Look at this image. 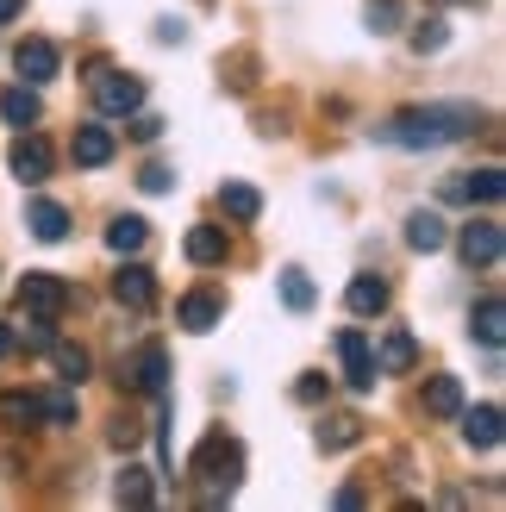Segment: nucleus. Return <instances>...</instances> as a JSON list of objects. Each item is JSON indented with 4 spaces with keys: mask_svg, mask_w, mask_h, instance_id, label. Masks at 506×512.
I'll list each match as a JSON object with an SVG mask.
<instances>
[{
    "mask_svg": "<svg viewBox=\"0 0 506 512\" xmlns=\"http://www.w3.org/2000/svg\"><path fill=\"white\" fill-rule=\"evenodd\" d=\"M13 338H19L25 350H50V319H44V313H25V325L13 331Z\"/></svg>",
    "mask_w": 506,
    "mask_h": 512,
    "instance_id": "30",
    "label": "nucleus"
},
{
    "mask_svg": "<svg viewBox=\"0 0 506 512\" xmlns=\"http://www.w3.org/2000/svg\"><path fill=\"white\" fill-rule=\"evenodd\" d=\"M282 300L294 306V313H307V306H313V281L300 269H282Z\"/></svg>",
    "mask_w": 506,
    "mask_h": 512,
    "instance_id": "29",
    "label": "nucleus"
},
{
    "mask_svg": "<svg viewBox=\"0 0 506 512\" xmlns=\"http://www.w3.org/2000/svg\"><path fill=\"white\" fill-rule=\"evenodd\" d=\"M138 182H144V194H163V188H169V169H163V163H150Z\"/></svg>",
    "mask_w": 506,
    "mask_h": 512,
    "instance_id": "36",
    "label": "nucleus"
},
{
    "mask_svg": "<svg viewBox=\"0 0 506 512\" xmlns=\"http://www.w3.org/2000/svg\"><path fill=\"white\" fill-rule=\"evenodd\" d=\"M344 300H350V313H357V319L388 313V281H382V275H357V281L344 288Z\"/></svg>",
    "mask_w": 506,
    "mask_h": 512,
    "instance_id": "18",
    "label": "nucleus"
},
{
    "mask_svg": "<svg viewBox=\"0 0 506 512\" xmlns=\"http://www.w3.org/2000/svg\"><path fill=\"white\" fill-rule=\"evenodd\" d=\"M113 150H119V138L107 125H75V169H107Z\"/></svg>",
    "mask_w": 506,
    "mask_h": 512,
    "instance_id": "11",
    "label": "nucleus"
},
{
    "mask_svg": "<svg viewBox=\"0 0 506 512\" xmlns=\"http://www.w3.org/2000/svg\"><path fill=\"white\" fill-rule=\"evenodd\" d=\"M338 363H344V381H350L357 394H369V388H375V375H382V369H375V356H369V338H363L357 325H344V331H338Z\"/></svg>",
    "mask_w": 506,
    "mask_h": 512,
    "instance_id": "6",
    "label": "nucleus"
},
{
    "mask_svg": "<svg viewBox=\"0 0 506 512\" xmlns=\"http://www.w3.org/2000/svg\"><path fill=\"white\" fill-rule=\"evenodd\" d=\"M44 419H50V425H75V394H69V381H63L57 394H44Z\"/></svg>",
    "mask_w": 506,
    "mask_h": 512,
    "instance_id": "31",
    "label": "nucleus"
},
{
    "mask_svg": "<svg viewBox=\"0 0 506 512\" xmlns=\"http://www.w3.org/2000/svg\"><path fill=\"white\" fill-rule=\"evenodd\" d=\"M0 119H7V125H38L44 119V100L32 88H7V94H0Z\"/></svg>",
    "mask_w": 506,
    "mask_h": 512,
    "instance_id": "25",
    "label": "nucleus"
},
{
    "mask_svg": "<svg viewBox=\"0 0 506 512\" xmlns=\"http://www.w3.org/2000/svg\"><path fill=\"white\" fill-rule=\"evenodd\" d=\"M294 400H300V406H319V400H325V375H300V381H294Z\"/></svg>",
    "mask_w": 506,
    "mask_h": 512,
    "instance_id": "33",
    "label": "nucleus"
},
{
    "mask_svg": "<svg viewBox=\"0 0 506 512\" xmlns=\"http://www.w3.org/2000/svg\"><path fill=\"white\" fill-rule=\"evenodd\" d=\"M7 169H13V182H25V188H38V182H50V144L32 132V138H19L13 150H7Z\"/></svg>",
    "mask_w": 506,
    "mask_h": 512,
    "instance_id": "7",
    "label": "nucleus"
},
{
    "mask_svg": "<svg viewBox=\"0 0 506 512\" xmlns=\"http://www.w3.org/2000/svg\"><path fill=\"white\" fill-rule=\"evenodd\" d=\"M132 138H138V144H157V138H163V119H157V113H138V119H132Z\"/></svg>",
    "mask_w": 506,
    "mask_h": 512,
    "instance_id": "34",
    "label": "nucleus"
},
{
    "mask_svg": "<svg viewBox=\"0 0 506 512\" xmlns=\"http://www.w3.org/2000/svg\"><path fill=\"white\" fill-rule=\"evenodd\" d=\"M469 331H475V338H482L488 350H500V338H506V306H500V294H482V300H475Z\"/></svg>",
    "mask_w": 506,
    "mask_h": 512,
    "instance_id": "15",
    "label": "nucleus"
},
{
    "mask_svg": "<svg viewBox=\"0 0 506 512\" xmlns=\"http://www.w3.org/2000/svg\"><path fill=\"white\" fill-rule=\"evenodd\" d=\"M88 94H94L100 113H138L144 107V82H138V75H125V69H113V63H94Z\"/></svg>",
    "mask_w": 506,
    "mask_h": 512,
    "instance_id": "3",
    "label": "nucleus"
},
{
    "mask_svg": "<svg viewBox=\"0 0 506 512\" xmlns=\"http://www.w3.org/2000/svg\"><path fill=\"white\" fill-rule=\"evenodd\" d=\"M475 125H482V113H475L469 100H438V107H407V113H394L375 138H388V144H400V150H438V144L469 138Z\"/></svg>",
    "mask_w": 506,
    "mask_h": 512,
    "instance_id": "1",
    "label": "nucleus"
},
{
    "mask_svg": "<svg viewBox=\"0 0 506 512\" xmlns=\"http://www.w3.org/2000/svg\"><path fill=\"white\" fill-rule=\"evenodd\" d=\"M219 213L238 219V225H250V219L263 213V194L250 188V182H225V188H219Z\"/></svg>",
    "mask_w": 506,
    "mask_h": 512,
    "instance_id": "21",
    "label": "nucleus"
},
{
    "mask_svg": "<svg viewBox=\"0 0 506 512\" xmlns=\"http://www.w3.org/2000/svg\"><path fill=\"white\" fill-rule=\"evenodd\" d=\"M13 300H19V313H44V319H57L63 306H69V281H63V275H25L19 288H13Z\"/></svg>",
    "mask_w": 506,
    "mask_h": 512,
    "instance_id": "4",
    "label": "nucleus"
},
{
    "mask_svg": "<svg viewBox=\"0 0 506 512\" xmlns=\"http://www.w3.org/2000/svg\"><path fill=\"white\" fill-rule=\"evenodd\" d=\"M438 44H444V25H438V19H425L419 32H413V50H438Z\"/></svg>",
    "mask_w": 506,
    "mask_h": 512,
    "instance_id": "35",
    "label": "nucleus"
},
{
    "mask_svg": "<svg viewBox=\"0 0 506 512\" xmlns=\"http://www.w3.org/2000/svg\"><path fill=\"white\" fill-rule=\"evenodd\" d=\"M444 219L438 213H413L407 219V250H419V256H432V250H444Z\"/></svg>",
    "mask_w": 506,
    "mask_h": 512,
    "instance_id": "23",
    "label": "nucleus"
},
{
    "mask_svg": "<svg viewBox=\"0 0 506 512\" xmlns=\"http://www.w3.org/2000/svg\"><path fill=\"white\" fill-rule=\"evenodd\" d=\"M132 388H144V394H169V356H163V344H144L138 350V369H132Z\"/></svg>",
    "mask_w": 506,
    "mask_h": 512,
    "instance_id": "13",
    "label": "nucleus"
},
{
    "mask_svg": "<svg viewBox=\"0 0 506 512\" xmlns=\"http://www.w3.org/2000/svg\"><path fill=\"white\" fill-rule=\"evenodd\" d=\"M463 444L469 450H494L500 444V406H469L463 413Z\"/></svg>",
    "mask_w": 506,
    "mask_h": 512,
    "instance_id": "17",
    "label": "nucleus"
},
{
    "mask_svg": "<svg viewBox=\"0 0 506 512\" xmlns=\"http://www.w3.org/2000/svg\"><path fill=\"white\" fill-rule=\"evenodd\" d=\"M194 481H200V506H225L238 494V475H244V450H238V438H225V431H213L207 444L194 450Z\"/></svg>",
    "mask_w": 506,
    "mask_h": 512,
    "instance_id": "2",
    "label": "nucleus"
},
{
    "mask_svg": "<svg viewBox=\"0 0 506 512\" xmlns=\"http://www.w3.org/2000/svg\"><path fill=\"white\" fill-rule=\"evenodd\" d=\"M50 363H57V375L69 381V388H82L88 369H94V356H88L82 344H57V338H50Z\"/></svg>",
    "mask_w": 506,
    "mask_h": 512,
    "instance_id": "22",
    "label": "nucleus"
},
{
    "mask_svg": "<svg viewBox=\"0 0 506 512\" xmlns=\"http://www.w3.org/2000/svg\"><path fill=\"white\" fill-rule=\"evenodd\" d=\"M444 194L450 200H482V207H500V200H506V175L500 169H475V175H463V182H450Z\"/></svg>",
    "mask_w": 506,
    "mask_h": 512,
    "instance_id": "12",
    "label": "nucleus"
},
{
    "mask_svg": "<svg viewBox=\"0 0 506 512\" xmlns=\"http://www.w3.org/2000/svg\"><path fill=\"white\" fill-rule=\"evenodd\" d=\"M357 438H363V419H350V413H338V419L319 425V450H350Z\"/></svg>",
    "mask_w": 506,
    "mask_h": 512,
    "instance_id": "27",
    "label": "nucleus"
},
{
    "mask_svg": "<svg viewBox=\"0 0 506 512\" xmlns=\"http://www.w3.org/2000/svg\"><path fill=\"white\" fill-rule=\"evenodd\" d=\"M182 250H188V263H194V269H219L225 256H232V238H225V225H194Z\"/></svg>",
    "mask_w": 506,
    "mask_h": 512,
    "instance_id": "10",
    "label": "nucleus"
},
{
    "mask_svg": "<svg viewBox=\"0 0 506 512\" xmlns=\"http://www.w3.org/2000/svg\"><path fill=\"white\" fill-rule=\"evenodd\" d=\"M0 419H7L13 431H32L44 419V400L38 394H0Z\"/></svg>",
    "mask_w": 506,
    "mask_h": 512,
    "instance_id": "26",
    "label": "nucleus"
},
{
    "mask_svg": "<svg viewBox=\"0 0 506 512\" xmlns=\"http://www.w3.org/2000/svg\"><path fill=\"white\" fill-rule=\"evenodd\" d=\"M419 363V344H413V331H388L382 338V363L375 369H388V375H407Z\"/></svg>",
    "mask_w": 506,
    "mask_h": 512,
    "instance_id": "24",
    "label": "nucleus"
},
{
    "mask_svg": "<svg viewBox=\"0 0 506 512\" xmlns=\"http://www.w3.org/2000/svg\"><path fill=\"white\" fill-rule=\"evenodd\" d=\"M19 350V338H13V325H0V356H13Z\"/></svg>",
    "mask_w": 506,
    "mask_h": 512,
    "instance_id": "38",
    "label": "nucleus"
},
{
    "mask_svg": "<svg viewBox=\"0 0 506 512\" xmlns=\"http://www.w3.org/2000/svg\"><path fill=\"white\" fill-rule=\"evenodd\" d=\"M57 63H63V57H57V44H50V38H19V44H13V69H19L32 88L50 82V75H57Z\"/></svg>",
    "mask_w": 506,
    "mask_h": 512,
    "instance_id": "8",
    "label": "nucleus"
},
{
    "mask_svg": "<svg viewBox=\"0 0 506 512\" xmlns=\"http://www.w3.org/2000/svg\"><path fill=\"white\" fill-rule=\"evenodd\" d=\"M425 413H432V419H457L463 413V381L457 375H432V381H425Z\"/></svg>",
    "mask_w": 506,
    "mask_h": 512,
    "instance_id": "16",
    "label": "nucleus"
},
{
    "mask_svg": "<svg viewBox=\"0 0 506 512\" xmlns=\"http://www.w3.org/2000/svg\"><path fill=\"white\" fill-rule=\"evenodd\" d=\"M113 300L132 306V313H150V306H157V275H150L144 263H125V269L113 275Z\"/></svg>",
    "mask_w": 506,
    "mask_h": 512,
    "instance_id": "9",
    "label": "nucleus"
},
{
    "mask_svg": "<svg viewBox=\"0 0 506 512\" xmlns=\"http://www.w3.org/2000/svg\"><path fill=\"white\" fill-rule=\"evenodd\" d=\"M457 250H463V263H469V269H494V263H500V250H506L500 219H469V225H463V238H457Z\"/></svg>",
    "mask_w": 506,
    "mask_h": 512,
    "instance_id": "5",
    "label": "nucleus"
},
{
    "mask_svg": "<svg viewBox=\"0 0 506 512\" xmlns=\"http://www.w3.org/2000/svg\"><path fill=\"white\" fill-rule=\"evenodd\" d=\"M25 225H32V238H44V244L69 238V213L57 207V200H32V207H25Z\"/></svg>",
    "mask_w": 506,
    "mask_h": 512,
    "instance_id": "19",
    "label": "nucleus"
},
{
    "mask_svg": "<svg viewBox=\"0 0 506 512\" xmlns=\"http://www.w3.org/2000/svg\"><path fill=\"white\" fill-rule=\"evenodd\" d=\"M219 313H225V300H219V294H188L182 306H175V325L200 338V331H213V325H219Z\"/></svg>",
    "mask_w": 506,
    "mask_h": 512,
    "instance_id": "14",
    "label": "nucleus"
},
{
    "mask_svg": "<svg viewBox=\"0 0 506 512\" xmlns=\"http://www.w3.org/2000/svg\"><path fill=\"white\" fill-rule=\"evenodd\" d=\"M400 25V0H369V32H394Z\"/></svg>",
    "mask_w": 506,
    "mask_h": 512,
    "instance_id": "32",
    "label": "nucleus"
},
{
    "mask_svg": "<svg viewBox=\"0 0 506 512\" xmlns=\"http://www.w3.org/2000/svg\"><path fill=\"white\" fill-rule=\"evenodd\" d=\"M144 244H150V225H144L138 213H119V219L107 225V250H113V256H138Z\"/></svg>",
    "mask_w": 506,
    "mask_h": 512,
    "instance_id": "20",
    "label": "nucleus"
},
{
    "mask_svg": "<svg viewBox=\"0 0 506 512\" xmlns=\"http://www.w3.org/2000/svg\"><path fill=\"white\" fill-rule=\"evenodd\" d=\"M25 13V0H0V25H7V19H19Z\"/></svg>",
    "mask_w": 506,
    "mask_h": 512,
    "instance_id": "37",
    "label": "nucleus"
},
{
    "mask_svg": "<svg viewBox=\"0 0 506 512\" xmlns=\"http://www.w3.org/2000/svg\"><path fill=\"white\" fill-rule=\"evenodd\" d=\"M113 500H119V506H150V475H144V469H119Z\"/></svg>",
    "mask_w": 506,
    "mask_h": 512,
    "instance_id": "28",
    "label": "nucleus"
}]
</instances>
